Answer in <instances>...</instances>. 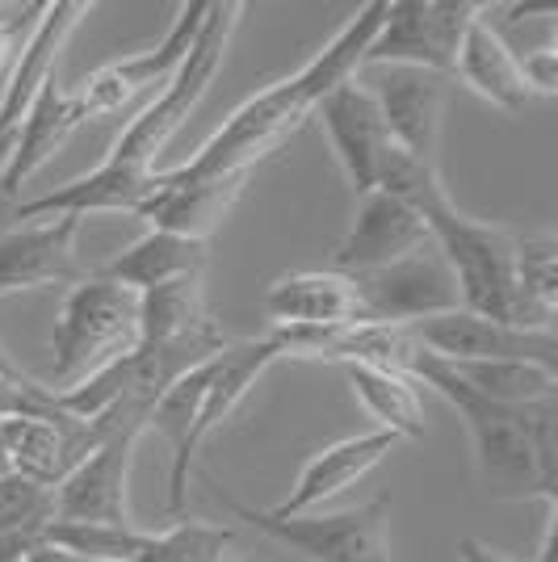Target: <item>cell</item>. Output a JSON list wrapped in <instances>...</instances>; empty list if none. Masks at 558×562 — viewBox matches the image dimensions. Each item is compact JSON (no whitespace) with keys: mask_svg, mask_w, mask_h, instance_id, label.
Segmentation results:
<instances>
[{"mask_svg":"<svg viewBox=\"0 0 558 562\" xmlns=\"http://www.w3.org/2000/svg\"><path fill=\"white\" fill-rule=\"evenodd\" d=\"M210 328H219V324L207 311L202 273L140 294V345H172V340H189Z\"/></svg>","mask_w":558,"mask_h":562,"instance_id":"cell-26","label":"cell"},{"mask_svg":"<svg viewBox=\"0 0 558 562\" xmlns=\"http://www.w3.org/2000/svg\"><path fill=\"white\" fill-rule=\"evenodd\" d=\"M232 525H210V520L181 516L168 529H147L135 562H223V554H232Z\"/></svg>","mask_w":558,"mask_h":562,"instance_id":"cell-30","label":"cell"},{"mask_svg":"<svg viewBox=\"0 0 558 562\" xmlns=\"http://www.w3.org/2000/svg\"><path fill=\"white\" fill-rule=\"evenodd\" d=\"M341 374L349 382L357 403L366 407L373 428L395 432L399 441H420L424 437V407H420L416 382L391 370H373V366H341Z\"/></svg>","mask_w":558,"mask_h":562,"instance_id":"cell-25","label":"cell"},{"mask_svg":"<svg viewBox=\"0 0 558 562\" xmlns=\"http://www.w3.org/2000/svg\"><path fill=\"white\" fill-rule=\"evenodd\" d=\"M387 4L391 0L361 4L349 22L332 34V43L324 50H315L294 76H286L278 85L248 97L244 105H235L232 117L198 147L193 160L177 165V172L214 177V172H248V168L265 165L281 143L315 114V105L332 89H341L345 80H357V71L366 68V50H370L373 34L387 18Z\"/></svg>","mask_w":558,"mask_h":562,"instance_id":"cell-1","label":"cell"},{"mask_svg":"<svg viewBox=\"0 0 558 562\" xmlns=\"http://www.w3.org/2000/svg\"><path fill=\"white\" fill-rule=\"evenodd\" d=\"M143 432H105L93 453L55 487V516L97 520V525H135L126 504V483L135 467Z\"/></svg>","mask_w":558,"mask_h":562,"instance_id":"cell-15","label":"cell"},{"mask_svg":"<svg viewBox=\"0 0 558 562\" xmlns=\"http://www.w3.org/2000/svg\"><path fill=\"white\" fill-rule=\"evenodd\" d=\"M140 349V294L118 281L89 273L68 290L51 336V378L59 395L85 378L110 370L114 361Z\"/></svg>","mask_w":558,"mask_h":562,"instance_id":"cell-3","label":"cell"},{"mask_svg":"<svg viewBox=\"0 0 558 562\" xmlns=\"http://www.w3.org/2000/svg\"><path fill=\"white\" fill-rule=\"evenodd\" d=\"M223 562H260V559H248V554H223Z\"/></svg>","mask_w":558,"mask_h":562,"instance_id":"cell-39","label":"cell"},{"mask_svg":"<svg viewBox=\"0 0 558 562\" xmlns=\"http://www.w3.org/2000/svg\"><path fill=\"white\" fill-rule=\"evenodd\" d=\"M483 18L470 0H391L366 50V68H420L454 76L466 30Z\"/></svg>","mask_w":558,"mask_h":562,"instance_id":"cell-7","label":"cell"},{"mask_svg":"<svg viewBox=\"0 0 558 562\" xmlns=\"http://www.w3.org/2000/svg\"><path fill=\"white\" fill-rule=\"evenodd\" d=\"M4 428V449H9V467L30 483L59 487L71 470L80 467L93 446L101 441L93 424L76 420L68 412H51V416H13L0 420Z\"/></svg>","mask_w":558,"mask_h":562,"instance_id":"cell-17","label":"cell"},{"mask_svg":"<svg viewBox=\"0 0 558 562\" xmlns=\"http://www.w3.org/2000/svg\"><path fill=\"white\" fill-rule=\"evenodd\" d=\"M558 311V244L516 239V315L521 328H555Z\"/></svg>","mask_w":558,"mask_h":562,"instance_id":"cell-28","label":"cell"},{"mask_svg":"<svg viewBox=\"0 0 558 562\" xmlns=\"http://www.w3.org/2000/svg\"><path fill=\"white\" fill-rule=\"evenodd\" d=\"M0 374H9V378H22L25 374L22 366H18V361H13L9 352H4V345H0Z\"/></svg>","mask_w":558,"mask_h":562,"instance_id":"cell-37","label":"cell"},{"mask_svg":"<svg viewBox=\"0 0 558 562\" xmlns=\"http://www.w3.org/2000/svg\"><path fill=\"white\" fill-rule=\"evenodd\" d=\"M4 474H13V467H9V449H4V428H0V479Z\"/></svg>","mask_w":558,"mask_h":562,"instance_id":"cell-38","label":"cell"},{"mask_svg":"<svg viewBox=\"0 0 558 562\" xmlns=\"http://www.w3.org/2000/svg\"><path fill=\"white\" fill-rule=\"evenodd\" d=\"M424 244H433L428 223L412 206L387 198L382 189H370V193L357 198L353 227L332 252V273H345V278L373 273V269H387V265H395Z\"/></svg>","mask_w":558,"mask_h":562,"instance_id":"cell-14","label":"cell"},{"mask_svg":"<svg viewBox=\"0 0 558 562\" xmlns=\"http://www.w3.org/2000/svg\"><path fill=\"white\" fill-rule=\"evenodd\" d=\"M253 177L256 168L214 172V177H186V172L168 168V172H160L156 193L135 211V218H143L152 232H172L210 244V235L223 227V218L235 211V202L244 198Z\"/></svg>","mask_w":558,"mask_h":562,"instance_id":"cell-12","label":"cell"},{"mask_svg":"<svg viewBox=\"0 0 558 562\" xmlns=\"http://www.w3.org/2000/svg\"><path fill=\"white\" fill-rule=\"evenodd\" d=\"M311 117L320 122V131H324L327 147H332V156H336L353 193L357 198L370 193L373 181H378L382 151L391 147V135L382 126V114H378V101H373L370 89L361 80H345L341 89H332L315 105Z\"/></svg>","mask_w":558,"mask_h":562,"instance_id":"cell-13","label":"cell"},{"mask_svg":"<svg viewBox=\"0 0 558 562\" xmlns=\"http://www.w3.org/2000/svg\"><path fill=\"white\" fill-rule=\"evenodd\" d=\"M160 186V168H131L101 160L93 172L76 177L68 186L51 189L43 198H30L18 206V218H55V214H135Z\"/></svg>","mask_w":558,"mask_h":562,"instance_id":"cell-19","label":"cell"},{"mask_svg":"<svg viewBox=\"0 0 558 562\" xmlns=\"http://www.w3.org/2000/svg\"><path fill=\"white\" fill-rule=\"evenodd\" d=\"M458 550H462V562H516V559H509V554H500V550H491L488 541H479V538H462Z\"/></svg>","mask_w":558,"mask_h":562,"instance_id":"cell-34","label":"cell"},{"mask_svg":"<svg viewBox=\"0 0 558 562\" xmlns=\"http://www.w3.org/2000/svg\"><path fill=\"white\" fill-rule=\"evenodd\" d=\"M373 189H382L387 198H395L403 206H412L420 218H428L433 211L449 206V193H445L442 168L428 165V160H416L408 156L403 147H387L382 151V165H378V181Z\"/></svg>","mask_w":558,"mask_h":562,"instance_id":"cell-31","label":"cell"},{"mask_svg":"<svg viewBox=\"0 0 558 562\" xmlns=\"http://www.w3.org/2000/svg\"><path fill=\"white\" fill-rule=\"evenodd\" d=\"M445 366L466 391L500 407H534V403L558 398V370L537 361H445Z\"/></svg>","mask_w":558,"mask_h":562,"instance_id":"cell-27","label":"cell"},{"mask_svg":"<svg viewBox=\"0 0 558 562\" xmlns=\"http://www.w3.org/2000/svg\"><path fill=\"white\" fill-rule=\"evenodd\" d=\"M0 168H4V156H0Z\"/></svg>","mask_w":558,"mask_h":562,"instance_id":"cell-40","label":"cell"},{"mask_svg":"<svg viewBox=\"0 0 558 562\" xmlns=\"http://www.w3.org/2000/svg\"><path fill=\"white\" fill-rule=\"evenodd\" d=\"M399 449L395 432H382V428H370V432H357V437H345V441H332V446L315 449L306 458V467L299 470L290 495L265 508L274 516H303V513H324L327 499H336L341 492H349L353 483H361L378 462H387Z\"/></svg>","mask_w":558,"mask_h":562,"instance_id":"cell-18","label":"cell"},{"mask_svg":"<svg viewBox=\"0 0 558 562\" xmlns=\"http://www.w3.org/2000/svg\"><path fill=\"white\" fill-rule=\"evenodd\" d=\"M80 122H85V117H80L68 89H64L59 80L43 85V93L34 97V105L25 110L22 126H18V135H13L9 160L0 168V193L18 198V193L55 160V151L68 143V135Z\"/></svg>","mask_w":558,"mask_h":562,"instance_id":"cell-21","label":"cell"},{"mask_svg":"<svg viewBox=\"0 0 558 562\" xmlns=\"http://www.w3.org/2000/svg\"><path fill=\"white\" fill-rule=\"evenodd\" d=\"M147 529L140 525H97V520H64L55 516L43 529V546L93 562H135Z\"/></svg>","mask_w":558,"mask_h":562,"instance_id":"cell-29","label":"cell"},{"mask_svg":"<svg viewBox=\"0 0 558 562\" xmlns=\"http://www.w3.org/2000/svg\"><path fill=\"white\" fill-rule=\"evenodd\" d=\"M214 499L235 516L248 520L256 533L278 541L286 550L303 554L306 562H391V546H387V520H391V499L378 495L361 508L349 513H303V516H274L256 513L248 504H239L232 492H223L219 483Z\"/></svg>","mask_w":558,"mask_h":562,"instance_id":"cell-6","label":"cell"},{"mask_svg":"<svg viewBox=\"0 0 558 562\" xmlns=\"http://www.w3.org/2000/svg\"><path fill=\"white\" fill-rule=\"evenodd\" d=\"M424 223L433 235V248L442 252L454 281H458L462 311L521 328V315H516V235L509 227L470 218L454 202L433 211Z\"/></svg>","mask_w":558,"mask_h":562,"instance_id":"cell-5","label":"cell"},{"mask_svg":"<svg viewBox=\"0 0 558 562\" xmlns=\"http://www.w3.org/2000/svg\"><path fill=\"white\" fill-rule=\"evenodd\" d=\"M412 340L442 361H537L558 370L555 328H516L470 311H449L412 324Z\"/></svg>","mask_w":558,"mask_h":562,"instance_id":"cell-9","label":"cell"},{"mask_svg":"<svg viewBox=\"0 0 558 562\" xmlns=\"http://www.w3.org/2000/svg\"><path fill=\"white\" fill-rule=\"evenodd\" d=\"M93 13L89 0H55V4H38V25L30 30V38L22 43V59L13 64V76L0 93V156L9 160L13 135L22 126L25 110L34 105V97L43 93V85L55 80V68L68 50L71 34L80 30V22Z\"/></svg>","mask_w":558,"mask_h":562,"instance_id":"cell-11","label":"cell"},{"mask_svg":"<svg viewBox=\"0 0 558 562\" xmlns=\"http://www.w3.org/2000/svg\"><path fill=\"white\" fill-rule=\"evenodd\" d=\"M516 64H521V80H525L529 97H555L558 93V47L555 43L516 55Z\"/></svg>","mask_w":558,"mask_h":562,"instance_id":"cell-33","label":"cell"},{"mask_svg":"<svg viewBox=\"0 0 558 562\" xmlns=\"http://www.w3.org/2000/svg\"><path fill=\"white\" fill-rule=\"evenodd\" d=\"M13 50H18V22H4V18H0V71L9 68Z\"/></svg>","mask_w":558,"mask_h":562,"instance_id":"cell-35","label":"cell"},{"mask_svg":"<svg viewBox=\"0 0 558 562\" xmlns=\"http://www.w3.org/2000/svg\"><path fill=\"white\" fill-rule=\"evenodd\" d=\"M488 9V4H483ZM454 76L462 80L470 93H479L488 105H495L500 114L516 117L529 105V89L521 80V64H516V50L504 43V34L479 18V22L466 30L462 50H458V64Z\"/></svg>","mask_w":558,"mask_h":562,"instance_id":"cell-22","label":"cell"},{"mask_svg":"<svg viewBox=\"0 0 558 562\" xmlns=\"http://www.w3.org/2000/svg\"><path fill=\"white\" fill-rule=\"evenodd\" d=\"M239 18H244V4H239V0H210L207 25H202L193 50L186 55V64L168 76V85L156 93V101H152L140 117L126 122V131L114 139L105 160L131 165V168H156L160 151L172 143V135L186 126L189 114L198 110V101H202L207 89L214 85L219 68L227 64V50H232Z\"/></svg>","mask_w":558,"mask_h":562,"instance_id":"cell-4","label":"cell"},{"mask_svg":"<svg viewBox=\"0 0 558 562\" xmlns=\"http://www.w3.org/2000/svg\"><path fill=\"white\" fill-rule=\"evenodd\" d=\"M55 520V492L22 474L0 479V538H43Z\"/></svg>","mask_w":558,"mask_h":562,"instance_id":"cell-32","label":"cell"},{"mask_svg":"<svg viewBox=\"0 0 558 562\" xmlns=\"http://www.w3.org/2000/svg\"><path fill=\"white\" fill-rule=\"evenodd\" d=\"M412 382H424L462 416L475 470L491 499H558V398L534 407H500L466 391L454 370L420 352Z\"/></svg>","mask_w":558,"mask_h":562,"instance_id":"cell-2","label":"cell"},{"mask_svg":"<svg viewBox=\"0 0 558 562\" xmlns=\"http://www.w3.org/2000/svg\"><path fill=\"white\" fill-rule=\"evenodd\" d=\"M353 290H357V306H361V324H391V328H412L420 319L433 315H449L462 311V294L458 281L449 273L445 257L424 244L403 260L373 269V273H357Z\"/></svg>","mask_w":558,"mask_h":562,"instance_id":"cell-8","label":"cell"},{"mask_svg":"<svg viewBox=\"0 0 558 562\" xmlns=\"http://www.w3.org/2000/svg\"><path fill=\"white\" fill-rule=\"evenodd\" d=\"M25 562H93V559H76V554H64V550H55V546H38V550H30Z\"/></svg>","mask_w":558,"mask_h":562,"instance_id":"cell-36","label":"cell"},{"mask_svg":"<svg viewBox=\"0 0 558 562\" xmlns=\"http://www.w3.org/2000/svg\"><path fill=\"white\" fill-rule=\"evenodd\" d=\"M80 227L85 218L55 214L0 235V299L43 285H76L80 278H89L80 269V248H76Z\"/></svg>","mask_w":558,"mask_h":562,"instance_id":"cell-10","label":"cell"},{"mask_svg":"<svg viewBox=\"0 0 558 562\" xmlns=\"http://www.w3.org/2000/svg\"><path fill=\"white\" fill-rule=\"evenodd\" d=\"M207 13H210V0H186V4H177V18H172L168 34H164L156 47L135 50V55L110 64V71L122 80V89L131 93V101L140 93H147V89H156V85L160 89L168 85V76L186 64V55L198 43V34L207 25Z\"/></svg>","mask_w":558,"mask_h":562,"instance_id":"cell-24","label":"cell"},{"mask_svg":"<svg viewBox=\"0 0 558 562\" xmlns=\"http://www.w3.org/2000/svg\"><path fill=\"white\" fill-rule=\"evenodd\" d=\"M207 257H210V244H202V239H186V235L152 232V227H147L135 244H126V248L101 269V278L118 281V285H126V290H135V294H147V290H156V285H168V281L202 273V269H207Z\"/></svg>","mask_w":558,"mask_h":562,"instance_id":"cell-23","label":"cell"},{"mask_svg":"<svg viewBox=\"0 0 558 562\" xmlns=\"http://www.w3.org/2000/svg\"><path fill=\"white\" fill-rule=\"evenodd\" d=\"M265 315L274 328H341L361 324L357 290L345 273L332 269H303L281 273L265 290Z\"/></svg>","mask_w":558,"mask_h":562,"instance_id":"cell-20","label":"cell"},{"mask_svg":"<svg viewBox=\"0 0 558 562\" xmlns=\"http://www.w3.org/2000/svg\"><path fill=\"white\" fill-rule=\"evenodd\" d=\"M378 101L382 126L395 147L408 156L437 165L445 117V76L420 68H378L373 85H366Z\"/></svg>","mask_w":558,"mask_h":562,"instance_id":"cell-16","label":"cell"}]
</instances>
